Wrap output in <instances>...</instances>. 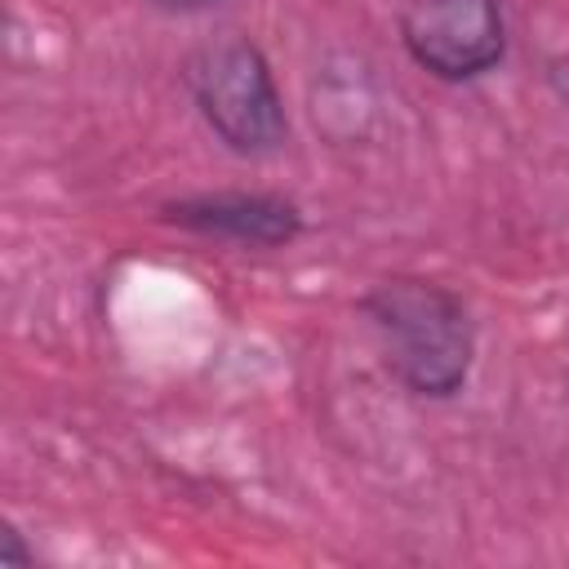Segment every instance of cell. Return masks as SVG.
I'll list each match as a JSON object with an SVG mask.
<instances>
[{"label":"cell","instance_id":"cell-2","mask_svg":"<svg viewBox=\"0 0 569 569\" xmlns=\"http://www.w3.org/2000/svg\"><path fill=\"white\" fill-rule=\"evenodd\" d=\"M187 89L209 129L240 156L276 151L289 133L271 67L244 36H222L196 49L187 62Z\"/></svg>","mask_w":569,"mask_h":569},{"label":"cell","instance_id":"cell-3","mask_svg":"<svg viewBox=\"0 0 569 569\" xmlns=\"http://www.w3.org/2000/svg\"><path fill=\"white\" fill-rule=\"evenodd\" d=\"M409 58L440 80L485 76L507 44L498 0H409L400 13Z\"/></svg>","mask_w":569,"mask_h":569},{"label":"cell","instance_id":"cell-1","mask_svg":"<svg viewBox=\"0 0 569 569\" xmlns=\"http://www.w3.org/2000/svg\"><path fill=\"white\" fill-rule=\"evenodd\" d=\"M387 369L413 396H453L476 360V325L458 293L431 280H382L365 293Z\"/></svg>","mask_w":569,"mask_h":569},{"label":"cell","instance_id":"cell-4","mask_svg":"<svg viewBox=\"0 0 569 569\" xmlns=\"http://www.w3.org/2000/svg\"><path fill=\"white\" fill-rule=\"evenodd\" d=\"M164 218L187 227V231L218 236V240H231V244H253V249L284 244L302 231L298 204H289L280 196H249V191H218V196L173 200V204H164Z\"/></svg>","mask_w":569,"mask_h":569},{"label":"cell","instance_id":"cell-5","mask_svg":"<svg viewBox=\"0 0 569 569\" xmlns=\"http://www.w3.org/2000/svg\"><path fill=\"white\" fill-rule=\"evenodd\" d=\"M156 9H169V13H191V9H204L213 0H151Z\"/></svg>","mask_w":569,"mask_h":569}]
</instances>
